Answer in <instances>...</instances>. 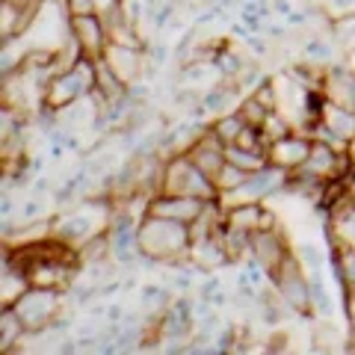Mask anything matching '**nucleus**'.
I'll list each match as a JSON object with an SVG mask.
<instances>
[{"label":"nucleus","mask_w":355,"mask_h":355,"mask_svg":"<svg viewBox=\"0 0 355 355\" xmlns=\"http://www.w3.org/2000/svg\"><path fill=\"white\" fill-rule=\"evenodd\" d=\"M137 237H139V261L148 266L154 263L184 266L190 261V246H193L190 225H181V222L154 214H142L137 225Z\"/></svg>","instance_id":"obj_1"},{"label":"nucleus","mask_w":355,"mask_h":355,"mask_svg":"<svg viewBox=\"0 0 355 355\" xmlns=\"http://www.w3.org/2000/svg\"><path fill=\"white\" fill-rule=\"evenodd\" d=\"M160 193L196 196V198H205V202L219 198L216 184L190 160V154H172V157H166L163 178H160Z\"/></svg>","instance_id":"obj_2"},{"label":"nucleus","mask_w":355,"mask_h":355,"mask_svg":"<svg viewBox=\"0 0 355 355\" xmlns=\"http://www.w3.org/2000/svg\"><path fill=\"white\" fill-rule=\"evenodd\" d=\"M18 317L24 320L27 331H44L53 326V320L65 314V291H53V287H27L12 305Z\"/></svg>","instance_id":"obj_3"},{"label":"nucleus","mask_w":355,"mask_h":355,"mask_svg":"<svg viewBox=\"0 0 355 355\" xmlns=\"http://www.w3.org/2000/svg\"><path fill=\"white\" fill-rule=\"evenodd\" d=\"M205 207H207V202H205V198H196V196L154 193L148 198V210H146V214L172 219V222H181V225H193V222L205 214Z\"/></svg>","instance_id":"obj_4"},{"label":"nucleus","mask_w":355,"mask_h":355,"mask_svg":"<svg viewBox=\"0 0 355 355\" xmlns=\"http://www.w3.org/2000/svg\"><path fill=\"white\" fill-rule=\"evenodd\" d=\"M69 27L71 36L80 44L86 60H101L107 44H110V30L104 24V18L92 12V15H69Z\"/></svg>","instance_id":"obj_5"},{"label":"nucleus","mask_w":355,"mask_h":355,"mask_svg":"<svg viewBox=\"0 0 355 355\" xmlns=\"http://www.w3.org/2000/svg\"><path fill=\"white\" fill-rule=\"evenodd\" d=\"M311 146H314V137H308V133H302V130H293V133L275 139L270 146V163L279 166V169H284V172H293L308 160Z\"/></svg>","instance_id":"obj_6"},{"label":"nucleus","mask_w":355,"mask_h":355,"mask_svg":"<svg viewBox=\"0 0 355 355\" xmlns=\"http://www.w3.org/2000/svg\"><path fill=\"white\" fill-rule=\"evenodd\" d=\"M187 154H190V160L202 169L210 181H216V175H219V169L228 163V157H225V146L216 139V133L210 130V125L202 130V137H198L190 148H187Z\"/></svg>","instance_id":"obj_7"},{"label":"nucleus","mask_w":355,"mask_h":355,"mask_svg":"<svg viewBox=\"0 0 355 355\" xmlns=\"http://www.w3.org/2000/svg\"><path fill=\"white\" fill-rule=\"evenodd\" d=\"M27 326L18 317V311L12 305L0 308V352H21V343L27 340Z\"/></svg>","instance_id":"obj_8"},{"label":"nucleus","mask_w":355,"mask_h":355,"mask_svg":"<svg viewBox=\"0 0 355 355\" xmlns=\"http://www.w3.org/2000/svg\"><path fill=\"white\" fill-rule=\"evenodd\" d=\"M243 128H246V121H243V116L237 113H225V116H216L214 121H210V130L216 133V139L222 142V146H234V142L240 139Z\"/></svg>","instance_id":"obj_9"},{"label":"nucleus","mask_w":355,"mask_h":355,"mask_svg":"<svg viewBox=\"0 0 355 355\" xmlns=\"http://www.w3.org/2000/svg\"><path fill=\"white\" fill-rule=\"evenodd\" d=\"M246 178H249V172H243L240 166H234V163H225V166L219 169V175H216V181H214V184H216L219 196H228V193H234L237 187L246 181Z\"/></svg>","instance_id":"obj_10"},{"label":"nucleus","mask_w":355,"mask_h":355,"mask_svg":"<svg viewBox=\"0 0 355 355\" xmlns=\"http://www.w3.org/2000/svg\"><path fill=\"white\" fill-rule=\"evenodd\" d=\"M293 252H296V258L302 261L305 272H323V266L329 263V254L320 252L317 246H311V243H299V246H293Z\"/></svg>","instance_id":"obj_11"},{"label":"nucleus","mask_w":355,"mask_h":355,"mask_svg":"<svg viewBox=\"0 0 355 355\" xmlns=\"http://www.w3.org/2000/svg\"><path fill=\"white\" fill-rule=\"evenodd\" d=\"M237 113L243 116V121H246V125L261 128V125H263V119L270 116L272 110H266L254 95H243V101H240V107H237Z\"/></svg>","instance_id":"obj_12"},{"label":"nucleus","mask_w":355,"mask_h":355,"mask_svg":"<svg viewBox=\"0 0 355 355\" xmlns=\"http://www.w3.org/2000/svg\"><path fill=\"white\" fill-rule=\"evenodd\" d=\"M317 6L323 9V12H326L331 21L355 15V0H317Z\"/></svg>","instance_id":"obj_13"},{"label":"nucleus","mask_w":355,"mask_h":355,"mask_svg":"<svg viewBox=\"0 0 355 355\" xmlns=\"http://www.w3.org/2000/svg\"><path fill=\"white\" fill-rule=\"evenodd\" d=\"M62 6H65V12L69 15H92V12H98L95 0H62Z\"/></svg>","instance_id":"obj_14"},{"label":"nucleus","mask_w":355,"mask_h":355,"mask_svg":"<svg viewBox=\"0 0 355 355\" xmlns=\"http://www.w3.org/2000/svg\"><path fill=\"white\" fill-rule=\"evenodd\" d=\"M347 193H349V202L355 205V169L347 175Z\"/></svg>","instance_id":"obj_15"},{"label":"nucleus","mask_w":355,"mask_h":355,"mask_svg":"<svg viewBox=\"0 0 355 355\" xmlns=\"http://www.w3.org/2000/svg\"><path fill=\"white\" fill-rule=\"evenodd\" d=\"M349 160H352V169H355V139L349 142Z\"/></svg>","instance_id":"obj_16"},{"label":"nucleus","mask_w":355,"mask_h":355,"mask_svg":"<svg viewBox=\"0 0 355 355\" xmlns=\"http://www.w3.org/2000/svg\"><path fill=\"white\" fill-rule=\"evenodd\" d=\"M252 3H258V0H252Z\"/></svg>","instance_id":"obj_17"}]
</instances>
